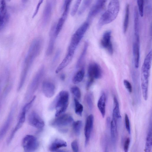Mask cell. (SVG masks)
<instances>
[{
	"instance_id": "cell-1",
	"label": "cell",
	"mask_w": 152,
	"mask_h": 152,
	"mask_svg": "<svg viewBox=\"0 0 152 152\" xmlns=\"http://www.w3.org/2000/svg\"><path fill=\"white\" fill-rule=\"evenodd\" d=\"M42 45V40L40 37L35 39L32 42L25 58L20 74L18 90L22 87L28 72L34 60L40 53Z\"/></svg>"
},
{
	"instance_id": "cell-2",
	"label": "cell",
	"mask_w": 152,
	"mask_h": 152,
	"mask_svg": "<svg viewBox=\"0 0 152 152\" xmlns=\"http://www.w3.org/2000/svg\"><path fill=\"white\" fill-rule=\"evenodd\" d=\"M152 51H150L144 60L141 70V87L144 99L148 97V89L150 69L152 59Z\"/></svg>"
},
{
	"instance_id": "cell-3",
	"label": "cell",
	"mask_w": 152,
	"mask_h": 152,
	"mask_svg": "<svg viewBox=\"0 0 152 152\" xmlns=\"http://www.w3.org/2000/svg\"><path fill=\"white\" fill-rule=\"evenodd\" d=\"M119 9V0H111L107 10L102 15L99 20V27H101L115 20L118 15Z\"/></svg>"
},
{
	"instance_id": "cell-4",
	"label": "cell",
	"mask_w": 152,
	"mask_h": 152,
	"mask_svg": "<svg viewBox=\"0 0 152 152\" xmlns=\"http://www.w3.org/2000/svg\"><path fill=\"white\" fill-rule=\"evenodd\" d=\"M89 25L88 21L84 22L77 29L72 37L66 56L71 59L73 57L75 50L87 31Z\"/></svg>"
},
{
	"instance_id": "cell-5",
	"label": "cell",
	"mask_w": 152,
	"mask_h": 152,
	"mask_svg": "<svg viewBox=\"0 0 152 152\" xmlns=\"http://www.w3.org/2000/svg\"><path fill=\"white\" fill-rule=\"evenodd\" d=\"M69 98V94L66 91H61L56 97L50 107L51 109H55L56 117L62 114L66 111L68 105Z\"/></svg>"
},
{
	"instance_id": "cell-6",
	"label": "cell",
	"mask_w": 152,
	"mask_h": 152,
	"mask_svg": "<svg viewBox=\"0 0 152 152\" xmlns=\"http://www.w3.org/2000/svg\"><path fill=\"white\" fill-rule=\"evenodd\" d=\"M88 79L86 85V88L89 89L93 84L95 79L101 78L102 76L101 67L97 63H92L89 65L88 70Z\"/></svg>"
},
{
	"instance_id": "cell-7",
	"label": "cell",
	"mask_w": 152,
	"mask_h": 152,
	"mask_svg": "<svg viewBox=\"0 0 152 152\" xmlns=\"http://www.w3.org/2000/svg\"><path fill=\"white\" fill-rule=\"evenodd\" d=\"M22 145L25 152H33L37 150L39 146V142L37 138L33 135H27L23 138Z\"/></svg>"
},
{
	"instance_id": "cell-8",
	"label": "cell",
	"mask_w": 152,
	"mask_h": 152,
	"mask_svg": "<svg viewBox=\"0 0 152 152\" xmlns=\"http://www.w3.org/2000/svg\"><path fill=\"white\" fill-rule=\"evenodd\" d=\"M56 117L50 123L51 125L54 127H62L67 126L72 124L74 122L72 117L68 114H61Z\"/></svg>"
},
{
	"instance_id": "cell-9",
	"label": "cell",
	"mask_w": 152,
	"mask_h": 152,
	"mask_svg": "<svg viewBox=\"0 0 152 152\" xmlns=\"http://www.w3.org/2000/svg\"><path fill=\"white\" fill-rule=\"evenodd\" d=\"M44 70V67L42 66L37 72L28 87L27 95H31L36 91L43 76Z\"/></svg>"
},
{
	"instance_id": "cell-10",
	"label": "cell",
	"mask_w": 152,
	"mask_h": 152,
	"mask_svg": "<svg viewBox=\"0 0 152 152\" xmlns=\"http://www.w3.org/2000/svg\"><path fill=\"white\" fill-rule=\"evenodd\" d=\"M56 0H47L42 15V23L44 25L48 24L50 21Z\"/></svg>"
},
{
	"instance_id": "cell-11",
	"label": "cell",
	"mask_w": 152,
	"mask_h": 152,
	"mask_svg": "<svg viewBox=\"0 0 152 152\" xmlns=\"http://www.w3.org/2000/svg\"><path fill=\"white\" fill-rule=\"evenodd\" d=\"M28 120L30 125L37 129H41L44 126L43 120L35 112H31L28 116Z\"/></svg>"
},
{
	"instance_id": "cell-12",
	"label": "cell",
	"mask_w": 152,
	"mask_h": 152,
	"mask_svg": "<svg viewBox=\"0 0 152 152\" xmlns=\"http://www.w3.org/2000/svg\"><path fill=\"white\" fill-rule=\"evenodd\" d=\"M111 38V31L109 30L106 31L104 33L100 42L101 46L106 50L110 55L113 54V51Z\"/></svg>"
},
{
	"instance_id": "cell-13",
	"label": "cell",
	"mask_w": 152,
	"mask_h": 152,
	"mask_svg": "<svg viewBox=\"0 0 152 152\" xmlns=\"http://www.w3.org/2000/svg\"><path fill=\"white\" fill-rule=\"evenodd\" d=\"M94 117L93 115L90 114L87 117L84 129L85 137V145L86 147L89 141L91 132L93 129Z\"/></svg>"
},
{
	"instance_id": "cell-14",
	"label": "cell",
	"mask_w": 152,
	"mask_h": 152,
	"mask_svg": "<svg viewBox=\"0 0 152 152\" xmlns=\"http://www.w3.org/2000/svg\"><path fill=\"white\" fill-rule=\"evenodd\" d=\"M107 0H97L91 8L88 15L89 20L96 16L102 11Z\"/></svg>"
},
{
	"instance_id": "cell-15",
	"label": "cell",
	"mask_w": 152,
	"mask_h": 152,
	"mask_svg": "<svg viewBox=\"0 0 152 152\" xmlns=\"http://www.w3.org/2000/svg\"><path fill=\"white\" fill-rule=\"evenodd\" d=\"M135 41L133 45V53L135 67L137 69L139 66L140 53V42L139 36H134Z\"/></svg>"
},
{
	"instance_id": "cell-16",
	"label": "cell",
	"mask_w": 152,
	"mask_h": 152,
	"mask_svg": "<svg viewBox=\"0 0 152 152\" xmlns=\"http://www.w3.org/2000/svg\"><path fill=\"white\" fill-rule=\"evenodd\" d=\"M55 88L54 84L50 81L45 80L42 83V92L48 98H50L54 95Z\"/></svg>"
},
{
	"instance_id": "cell-17",
	"label": "cell",
	"mask_w": 152,
	"mask_h": 152,
	"mask_svg": "<svg viewBox=\"0 0 152 152\" xmlns=\"http://www.w3.org/2000/svg\"><path fill=\"white\" fill-rule=\"evenodd\" d=\"M14 112L15 108L12 107L4 124L0 130V140L4 137L9 129L13 119Z\"/></svg>"
},
{
	"instance_id": "cell-18",
	"label": "cell",
	"mask_w": 152,
	"mask_h": 152,
	"mask_svg": "<svg viewBox=\"0 0 152 152\" xmlns=\"http://www.w3.org/2000/svg\"><path fill=\"white\" fill-rule=\"evenodd\" d=\"M21 112L17 123L8 138L7 141L8 143L11 141L15 133L21 128L25 121L26 115L27 112L23 108Z\"/></svg>"
},
{
	"instance_id": "cell-19",
	"label": "cell",
	"mask_w": 152,
	"mask_h": 152,
	"mask_svg": "<svg viewBox=\"0 0 152 152\" xmlns=\"http://www.w3.org/2000/svg\"><path fill=\"white\" fill-rule=\"evenodd\" d=\"M55 27L56 23L52 26L50 31L49 41L46 52L47 55L48 56L52 54L54 48L56 38L57 37L55 33Z\"/></svg>"
},
{
	"instance_id": "cell-20",
	"label": "cell",
	"mask_w": 152,
	"mask_h": 152,
	"mask_svg": "<svg viewBox=\"0 0 152 152\" xmlns=\"http://www.w3.org/2000/svg\"><path fill=\"white\" fill-rule=\"evenodd\" d=\"M117 121L115 119L113 118L110 124L111 140L114 147H115L118 139Z\"/></svg>"
},
{
	"instance_id": "cell-21",
	"label": "cell",
	"mask_w": 152,
	"mask_h": 152,
	"mask_svg": "<svg viewBox=\"0 0 152 152\" xmlns=\"http://www.w3.org/2000/svg\"><path fill=\"white\" fill-rule=\"evenodd\" d=\"M66 142L62 140L56 139L51 144L49 148V150L52 152L56 151L59 148L67 146Z\"/></svg>"
},
{
	"instance_id": "cell-22",
	"label": "cell",
	"mask_w": 152,
	"mask_h": 152,
	"mask_svg": "<svg viewBox=\"0 0 152 152\" xmlns=\"http://www.w3.org/2000/svg\"><path fill=\"white\" fill-rule=\"evenodd\" d=\"M106 95L103 92L98 101L97 105L102 117H104L106 112Z\"/></svg>"
},
{
	"instance_id": "cell-23",
	"label": "cell",
	"mask_w": 152,
	"mask_h": 152,
	"mask_svg": "<svg viewBox=\"0 0 152 152\" xmlns=\"http://www.w3.org/2000/svg\"><path fill=\"white\" fill-rule=\"evenodd\" d=\"M152 127L151 123L150 124L145 141V151L146 152H150L152 148Z\"/></svg>"
},
{
	"instance_id": "cell-24",
	"label": "cell",
	"mask_w": 152,
	"mask_h": 152,
	"mask_svg": "<svg viewBox=\"0 0 152 152\" xmlns=\"http://www.w3.org/2000/svg\"><path fill=\"white\" fill-rule=\"evenodd\" d=\"M134 36H139V13L137 6L134 9Z\"/></svg>"
},
{
	"instance_id": "cell-25",
	"label": "cell",
	"mask_w": 152,
	"mask_h": 152,
	"mask_svg": "<svg viewBox=\"0 0 152 152\" xmlns=\"http://www.w3.org/2000/svg\"><path fill=\"white\" fill-rule=\"evenodd\" d=\"M113 103L114 107L113 110V118L117 120L121 119V116L120 113L118 102L117 98L115 96L113 97Z\"/></svg>"
},
{
	"instance_id": "cell-26",
	"label": "cell",
	"mask_w": 152,
	"mask_h": 152,
	"mask_svg": "<svg viewBox=\"0 0 152 152\" xmlns=\"http://www.w3.org/2000/svg\"><path fill=\"white\" fill-rule=\"evenodd\" d=\"M85 69L84 66L77 71L72 78V82L75 84L78 83L82 81L85 75Z\"/></svg>"
},
{
	"instance_id": "cell-27",
	"label": "cell",
	"mask_w": 152,
	"mask_h": 152,
	"mask_svg": "<svg viewBox=\"0 0 152 152\" xmlns=\"http://www.w3.org/2000/svg\"><path fill=\"white\" fill-rule=\"evenodd\" d=\"M72 0H64L62 7V13L61 17L66 20L69 11L70 6Z\"/></svg>"
},
{
	"instance_id": "cell-28",
	"label": "cell",
	"mask_w": 152,
	"mask_h": 152,
	"mask_svg": "<svg viewBox=\"0 0 152 152\" xmlns=\"http://www.w3.org/2000/svg\"><path fill=\"white\" fill-rule=\"evenodd\" d=\"M129 4L127 5L125 10V13L124 22L123 23V31L125 33L128 29L129 17Z\"/></svg>"
},
{
	"instance_id": "cell-29",
	"label": "cell",
	"mask_w": 152,
	"mask_h": 152,
	"mask_svg": "<svg viewBox=\"0 0 152 152\" xmlns=\"http://www.w3.org/2000/svg\"><path fill=\"white\" fill-rule=\"evenodd\" d=\"M88 46V42H86L84 44L82 51L77 60L76 64L77 68L79 67L81 64L86 56Z\"/></svg>"
},
{
	"instance_id": "cell-30",
	"label": "cell",
	"mask_w": 152,
	"mask_h": 152,
	"mask_svg": "<svg viewBox=\"0 0 152 152\" xmlns=\"http://www.w3.org/2000/svg\"><path fill=\"white\" fill-rule=\"evenodd\" d=\"M74 101L75 112L77 115L81 116L83 111V106L79 102L77 98H75Z\"/></svg>"
},
{
	"instance_id": "cell-31",
	"label": "cell",
	"mask_w": 152,
	"mask_h": 152,
	"mask_svg": "<svg viewBox=\"0 0 152 152\" xmlns=\"http://www.w3.org/2000/svg\"><path fill=\"white\" fill-rule=\"evenodd\" d=\"M73 128L75 134L78 136L80 135L82 125V121L78 120L75 121L72 123Z\"/></svg>"
},
{
	"instance_id": "cell-32",
	"label": "cell",
	"mask_w": 152,
	"mask_h": 152,
	"mask_svg": "<svg viewBox=\"0 0 152 152\" xmlns=\"http://www.w3.org/2000/svg\"><path fill=\"white\" fill-rule=\"evenodd\" d=\"M93 0H83L80 10L78 11V14H83L90 6Z\"/></svg>"
},
{
	"instance_id": "cell-33",
	"label": "cell",
	"mask_w": 152,
	"mask_h": 152,
	"mask_svg": "<svg viewBox=\"0 0 152 152\" xmlns=\"http://www.w3.org/2000/svg\"><path fill=\"white\" fill-rule=\"evenodd\" d=\"M86 101L89 109L91 110L93 108V102L92 95L91 93H88L86 97Z\"/></svg>"
},
{
	"instance_id": "cell-34",
	"label": "cell",
	"mask_w": 152,
	"mask_h": 152,
	"mask_svg": "<svg viewBox=\"0 0 152 152\" xmlns=\"http://www.w3.org/2000/svg\"><path fill=\"white\" fill-rule=\"evenodd\" d=\"M72 93L78 99L81 97V92L79 88L76 86L72 87L70 89Z\"/></svg>"
},
{
	"instance_id": "cell-35",
	"label": "cell",
	"mask_w": 152,
	"mask_h": 152,
	"mask_svg": "<svg viewBox=\"0 0 152 152\" xmlns=\"http://www.w3.org/2000/svg\"><path fill=\"white\" fill-rule=\"evenodd\" d=\"M139 14L141 17L143 16L144 0H137Z\"/></svg>"
},
{
	"instance_id": "cell-36",
	"label": "cell",
	"mask_w": 152,
	"mask_h": 152,
	"mask_svg": "<svg viewBox=\"0 0 152 152\" xmlns=\"http://www.w3.org/2000/svg\"><path fill=\"white\" fill-rule=\"evenodd\" d=\"M82 0H76L71 12V15L72 16H74L77 12Z\"/></svg>"
},
{
	"instance_id": "cell-37",
	"label": "cell",
	"mask_w": 152,
	"mask_h": 152,
	"mask_svg": "<svg viewBox=\"0 0 152 152\" xmlns=\"http://www.w3.org/2000/svg\"><path fill=\"white\" fill-rule=\"evenodd\" d=\"M125 123L126 128L129 134L131 133V129L129 120L128 115L126 114L125 115Z\"/></svg>"
},
{
	"instance_id": "cell-38",
	"label": "cell",
	"mask_w": 152,
	"mask_h": 152,
	"mask_svg": "<svg viewBox=\"0 0 152 152\" xmlns=\"http://www.w3.org/2000/svg\"><path fill=\"white\" fill-rule=\"evenodd\" d=\"M124 85L129 93H131L132 91V85L129 82L126 80H124L123 81Z\"/></svg>"
},
{
	"instance_id": "cell-39",
	"label": "cell",
	"mask_w": 152,
	"mask_h": 152,
	"mask_svg": "<svg viewBox=\"0 0 152 152\" xmlns=\"http://www.w3.org/2000/svg\"><path fill=\"white\" fill-rule=\"evenodd\" d=\"M7 14H3L0 12V27L3 25L5 21L7 20Z\"/></svg>"
},
{
	"instance_id": "cell-40",
	"label": "cell",
	"mask_w": 152,
	"mask_h": 152,
	"mask_svg": "<svg viewBox=\"0 0 152 152\" xmlns=\"http://www.w3.org/2000/svg\"><path fill=\"white\" fill-rule=\"evenodd\" d=\"M72 149L73 151L77 152L79 151V146L77 141L76 140L73 141L71 144Z\"/></svg>"
},
{
	"instance_id": "cell-41",
	"label": "cell",
	"mask_w": 152,
	"mask_h": 152,
	"mask_svg": "<svg viewBox=\"0 0 152 152\" xmlns=\"http://www.w3.org/2000/svg\"><path fill=\"white\" fill-rule=\"evenodd\" d=\"M130 142V139L129 137L127 138L124 141V149L125 152H127L128 151Z\"/></svg>"
},
{
	"instance_id": "cell-42",
	"label": "cell",
	"mask_w": 152,
	"mask_h": 152,
	"mask_svg": "<svg viewBox=\"0 0 152 152\" xmlns=\"http://www.w3.org/2000/svg\"><path fill=\"white\" fill-rule=\"evenodd\" d=\"M60 54V51L59 50H58V51H57L55 55V56L54 58H53V63L54 62H55L56 61L57 59L58 58Z\"/></svg>"
},
{
	"instance_id": "cell-43",
	"label": "cell",
	"mask_w": 152,
	"mask_h": 152,
	"mask_svg": "<svg viewBox=\"0 0 152 152\" xmlns=\"http://www.w3.org/2000/svg\"><path fill=\"white\" fill-rule=\"evenodd\" d=\"M65 78V76L64 74L61 75L60 76V79L62 80H64Z\"/></svg>"
},
{
	"instance_id": "cell-44",
	"label": "cell",
	"mask_w": 152,
	"mask_h": 152,
	"mask_svg": "<svg viewBox=\"0 0 152 152\" xmlns=\"http://www.w3.org/2000/svg\"><path fill=\"white\" fill-rule=\"evenodd\" d=\"M145 2L147 4L149 1V0H145Z\"/></svg>"
},
{
	"instance_id": "cell-45",
	"label": "cell",
	"mask_w": 152,
	"mask_h": 152,
	"mask_svg": "<svg viewBox=\"0 0 152 152\" xmlns=\"http://www.w3.org/2000/svg\"><path fill=\"white\" fill-rule=\"evenodd\" d=\"M11 0H9V1H10Z\"/></svg>"
}]
</instances>
